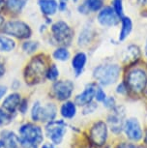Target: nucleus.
Returning a JSON list of instances; mask_svg holds the SVG:
<instances>
[{"instance_id":"f257e3e1","label":"nucleus","mask_w":147,"mask_h":148,"mask_svg":"<svg viewBox=\"0 0 147 148\" xmlns=\"http://www.w3.org/2000/svg\"><path fill=\"white\" fill-rule=\"evenodd\" d=\"M120 71L121 69L117 64H103L95 68L93 76L101 85L107 86L117 82Z\"/></svg>"},{"instance_id":"f03ea898","label":"nucleus","mask_w":147,"mask_h":148,"mask_svg":"<svg viewBox=\"0 0 147 148\" xmlns=\"http://www.w3.org/2000/svg\"><path fill=\"white\" fill-rule=\"evenodd\" d=\"M19 143L25 148H36L43 141V132L39 126L25 124L19 129Z\"/></svg>"},{"instance_id":"7ed1b4c3","label":"nucleus","mask_w":147,"mask_h":148,"mask_svg":"<svg viewBox=\"0 0 147 148\" xmlns=\"http://www.w3.org/2000/svg\"><path fill=\"white\" fill-rule=\"evenodd\" d=\"M147 84V75L140 68L133 69L127 75L126 85L130 90L135 93L143 91Z\"/></svg>"},{"instance_id":"20e7f679","label":"nucleus","mask_w":147,"mask_h":148,"mask_svg":"<svg viewBox=\"0 0 147 148\" xmlns=\"http://www.w3.org/2000/svg\"><path fill=\"white\" fill-rule=\"evenodd\" d=\"M56 116V108L53 104H46L42 107L39 102H36L32 108L31 117L34 121L51 122Z\"/></svg>"},{"instance_id":"39448f33","label":"nucleus","mask_w":147,"mask_h":148,"mask_svg":"<svg viewBox=\"0 0 147 148\" xmlns=\"http://www.w3.org/2000/svg\"><path fill=\"white\" fill-rule=\"evenodd\" d=\"M45 75H46V64L45 61L40 58H34L26 67L25 79L28 82H39Z\"/></svg>"},{"instance_id":"423d86ee","label":"nucleus","mask_w":147,"mask_h":148,"mask_svg":"<svg viewBox=\"0 0 147 148\" xmlns=\"http://www.w3.org/2000/svg\"><path fill=\"white\" fill-rule=\"evenodd\" d=\"M66 132H67V124L63 120L51 121L46 127V134L48 138L54 144H60L62 142Z\"/></svg>"},{"instance_id":"0eeeda50","label":"nucleus","mask_w":147,"mask_h":148,"mask_svg":"<svg viewBox=\"0 0 147 148\" xmlns=\"http://www.w3.org/2000/svg\"><path fill=\"white\" fill-rule=\"evenodd\" d=\"M51 31L55 41L60 45H69L73 38V31L64 21H57L52 25Z\"/></svg>"},{"instance_id":"6e6552de","label":"nucleus","mask_w":147,"mask_h":148,"mask_svg":"<svg viewBox=\"0 0 147 148\" xmlns=\"http://www.w3.org/2000/svg\"><path fill=\"white\" fill-rule=\"evenodd\" d=\"M3 31L19 39H26L31 36L30 27L24 22L18 21L7 22L3 27Z\"/></svg>"},{"instance_id":"1a4fd4ad","label":"nucleus","mask_w":147,"mask_h":148,"mask_svg":"<svg viewBox=\"0 0 147 148\" xmlns=\"http://www.w3.org/2000/svg\"><path fill=\"white\" fill-rule=\"evenodd\" d=\"M90 138L97 146H102L106 143L107 138V128L106 123L103 121L96 122L91 128Z\"/></svg>"},{"instance_id":"9d476101","label":"nucleus","mask_w":147,"mask_h":148,"mask_svg":"<svg viewBox=\"0 0 147 148\" xmlns=\"http://www.w3.org/2000/svg\"><path fill=\"white\" fill-rule=\"evenodd\" d=\"M119 19H120V18L116 15L113 8L109 6L102 8L98 15L99 23L105 27H111L117 25Z\"/></svg>"},{"instance_id":"9b49d317","label":"nucleus","mask_w":147,"mask_h":148,"mask_svg":"<svg viewBox=\"0 0 147 148\" xmlns=\"http://www.w3.org/2000/svg\"><path fill=\"white\" fill-rule=\"evenodd\" d=\"M53 94L59 101H65L72 96L74 84L70 80H59L53 84Z\"/></svg>"},{"instance_id":"f8f14e48","label":"nucleus","mask_w":147,"mask_h":148,"mask_svg":"<svg viewBox=\"0 0 147 148\" xmlns=\"http://www.w3.org/2000/svg\"><path fill=\"white\" fill-rule=\"evenodd\" d=\"M124 116L125 110L123 108H114L112 112L109 114L107 121L110 129L114 134H119L124 128Z\"/></svg>"},{"instance_id":"ddd939ff","label":"nucleus","mask_w":147,"mask_h":148,"mask_svg":"<svg viewBox=\"0 0 147 148\" xmlns=\"http://www.w3.org/2000/svg\"><path fill=\"white\" fill-rule=\"evenodd\" d=\"M124 131L126 136L132 140L137 141L142 138V131H141L140 125L135 118H130L125 122Z\"/></svg>"},{"instance_id":"4468645a","label":"nucleus","mask_w":147,"mask_h":148,"mask_svg":"<svg viewBox=\"0 0 147 148\" xmlns=\"http://www.w3.org/2000/svg\"><path fill=\"white\" fill-rule=\"evenodd\" d=\"M96 86L94 84H89L83 90L82 93L76 97V104L79 106H86L92 102L93 98L95 97Z\"/></svg>"},{"instance_id":"2eb2a0df","label":"nucleus","mask_w":147,"mask_h":148,"mask_svg":"<svg viewBox=\"0 0 147 148\" xmlns=\"http://www.w3.org/2000/svg\"><path fill=\"white\" fill-rule=\"evenodd\" d=\"M21 104V96L16 93L9 95L3 102V108L5 110H7L9 113H14L15 111L19 108Z\"/></svg>"},{"instance_id":"dca6fc26","label":"nucleus","mask_w":147,"mask_h":148,"mask_svg":"<svg viewBox=\"0 0 147 148\" xmlns=\"http://www.w3.org/2000/svg\"><path fill=\"white\" fill-rule=\"evenodd\" d=\"M2 147L3 148H18L19 143V138H18L13 132L5 131L2 133Z\"/></svg>"},{"instance_id":"f3484780","label":"nucleus","mask_w":147,"mask_h":148,"mask_svg":"<svg viewBox=\"0 0 147 148\" xmlns=\"http://www.w3.org/2000/svg\"><path fill=\"white\" fill-rule=\"evenodd\" d=\"M86 61H87V57L84 52H79V53H77L74 56L73 60H72V66H73L75 72H76L77 77L79 76L82 73L85 64H86Z\"/></svg>"},{"instance_id":"a211bd4d","label":"nucleus","mask_w":147,"mask_h":148,"mask_svg":"<svg viewBox=\"0 0 147 148\" xmlns=\"http://www.w3.org/2000/svg\"><path fill=\"white\" fill-rule=\"evenodd\" d=\"M132 29H133L132 19L128 18V16H123V18H121V29H120V32H119L118 40L124 41L125 39L130 35V33L132 32Z\"/></svg>"},{"instance_id":"6ab92c4d","label":"nucleus","mask_w":147,"mask_h":148,"mask_svg":"<svg viewBox=\"0 0 147 148\" xmlns=\"http://www.w3.org/2000/svg\"><path fill=\"white\" fill-rule=\"evenodd\" d=\"M140 56V51L139 47L135 45H131L125 49L123 58L125 62H134L137 59H138Z\"/></svg>"},{"instance_id":"aec40b11","label":"nucleus","mask_w":147,"mask_h":148,"mask_svg":"<svg viewBox=\"0 0 147 148\" xmlns=\"http://www.w3.org/2000/svg\"><path fill=\"white\" fill-rule=\"evenodd\" d=\"M39 5H40L42 13L46 16H51L55 14L58 7L55 0H40Z\"/></svg>"},{"instance_id":"412c9836","label":"nucleus","mask_w":147,"mask_h":148,"mask_svg":"<svg viewBox=\"0 0 147 148\" xmlns=\"http://www.w3.org/2000/svg\"><path fill=\"white\" fill-rule=\"evenodd\" d=\"M61 115H62L64 118L67 119H71L76 115L77 113V108H76V104L73 102H66L62 105L60 110Z\"/></svg>"},{"instance_id":"4be33fe9","label":"nucleus","mask_w":147,"mask_h":148,"mask_svg":"<svg viewBox=\"0 0 147 148\" xmlns=\"http://www.w3.org/2000/svg\"><path fill=\"white\" fill-rule=\"evenodd\" d=\"M15 47H16V43L14 40L8 37L0 36V51L2 52L11 51L15 49Z\"/></svg>"},{"instance_id":"5701e85b","label":"nucleus","mask_w":147,"mask_h":148,"mask_svg":"<svg viewBox=\"0 0 147 148\" xmlns=\"http://www.w3.org/2000/svg\"><path fill=\"white\" fill-rule=\"evenodd\" d=\"M27 2V0H8L7 5L8 8L14 13H19L23 8L24 7V5Z\"/></svg>"},{"instance_id":"b1692460","label":"nucleus","mask_w":147,"mask_h":148,"mask_svg":"<svg viewBox=\"0 0 147 148\" xmlns=\"http://www.w3.org/2000/svg\"><path fill=\"white\" fill-rule=\"evenodd\" d=\"M53 57L56 60L59 61H66L70 57V52H69L65 47H59L53 52Z\"/></svg>"},{"instance_id":"393cba45","label":"nucleus","mask_w":147,"mask_h":148,"mask_svg":"<svg viewBox=\"0 0 147 148\" xmlns=\"http://www.w3.org/2000/svg\"><path fill=\"white\" fill-rule=\"evenodd\" d=\"M105 0H86L85 4L88 7L89 11L92 12H97L100 11L103 7V3H104Z\"/></svg>"},{"instance_id":"a878e982","label":"nucleus","mask_w":147,"mask_h":148,"mask_svg":"<svg viewBox=\"0 0 147 148\" xmlns=\"http://www.w3.org/2000/svg\"><path fill=\"white\" fill-rule=\"evenodd\" d=\"M112 7L114 12L119 18L124 16V8H123V0H112Z\"/></svg>"},{"instance_id":"bb28decb","label":"nucleus","mask_w":147,"mask_h":148,"mask_svg":"<svg viewBox=\"0 0 147 148\" xmlns=\"http://www.w3.org/2000/svg\"><path fill=\"white\" fill-rule=\"evenodd\" d=\"M59 76V71H58L57 67L55 65H51L49 68L48 72H46V77L49 79L51 80H55Z\"/></svg>"},{"instance_id":"cd10ccee","label":"nucleus","mask_w":147,"mask_h":148,"mask_svg":"<svg viewBox=\"0 0 147 148\" xmlns=\"http://www.w3.org/2000/svg\"><path fill=\"white\" fill-rule=\"evenodd\" d=\"M12 121V117L8 112H5L0 108V126H4L7 125Z\"/></svg>"},{"instance_id":"c85d7f7f","label":"nucleus","mask_w":147,"mask_h":148,"mask_svg":"<svg viewBox=\"0 0 147 148\" xmlns=\"http://www.w3.org/2000/svg\"><path fill=\"white\" fill-rule=\"evenodd\" d=\"M23 51H25L28 53H31V52L35 51L38 47V43L36 42H26V43L23 44Z\"/></svg>"},{"instance_id":"c756f323","label":"nucleus","mask_w":147,"mask_h":148,"mask_svg":"<svg viewBox=\"0 0 147 148\" xmlns=\"http://www.w3.org/2000/svg\"><path fill=\"white\" fill-rule=\"evenodd\" d=\"M95 98L98 102H104L107 98L106 92H105L101 87L96 88V93H95Z\"/></svg>"},{"instance_id":"7c9ffc66","label":"nucleus","mask_w":147,"mask_h":148,"mask_svg":"<svg viewBox=\"0 0 147 148\" xmlns=\"http://www.w3.org/2000/svg\"><path fill=\"white\" fill-rule=\"evenodd\" d=\"M104 106L107 108H109V110H113L115 108V99L113 97H109L106 98V100L104 101Z\"/></svg>"},{"instance_id":"2f4dec72","label":"nucleus","mask_w":147,"mask_h":148,"mask_svg":"<svg viewBox=\"0 0 147 148\" xmlns=\"http://www.w3.org/2000/svg\"><path fill=\"white\" fill-rule=\"evenodd\" d=\"M97 108H98V106L91 102V103H89V104H87L86 106H84V110H83V112H84V114L92 113L95 111V110Z\"/></svg>"},{"instance_id":"473e14b6","label":"nucleus","mask_w":147,"mask_h":148,"mask_svg":"<svg viewBox=\"0 0 147 148\" xmlns=\"http://www.w3.org/2000/svg\"><path fill=\"white\" fill-rule=\"evenodd\" d=\"M127 90H128V87H127L126 83L122 82L117 86V90L116 91H117L118 94H125L127 92Z\"/></svg>"},{"instance_id":"72a5a7b5","label":"nucleus","mask_w":147,"mask_h":148,"mask_svg":"<svg viewBox=\"0 0 147 148\" xmlns=\"http://www.w3.org/2000/svg\"><path fill=\"white\" fill-rule=\"evenodd\" d=\"M116 148H135V146L131 143H126V142H122V143L118 144Z\"/></svg>"},{"instance_id":"f704fd0d","label":"nucleus","mask_w":147,"mask_h":148,"mask_svg":"<svg viewBox=\"0 0 147 148\" xmlns=\"http://www.w3.org/2000/svg\"><path fill=\"white\" fill-rule=\"evenodd\" d=\"M6 91H7V88L5 86H0V99L6 94Z\"/></svg>"},{"instance_id":"c9c22d12","label":"nucleus","mask_w":147,"mask_h":148,"mask_svg":"<svg viewBox=\"0 0 147 148\" xmlns=\"http://www.w3.org/2000/svg\"><path fill=\"white\" fill-rule=\"evenodd\" d=\"M5 73V68H4V65L0 62V77H2Z\"/></svg>"},{"instance_id":"e433bc0d","label":"nucleus","mask_w":147,"mask_h":148,"mask_svg":"<svg viewBox=\"0 0 147 148\" xmlns=\"http://www.w3.org/2000/svg\"><path fill=\"white\" fill-rule=\"evenodd\" d=\"M42 148H56L54 146L53 144H51V143H46V144H43Z\"/></svg>"},{"instance_id":"4c0bfd02","label":"nucleus","mask_w":147,"mask_h":148,"mask_svg":"<svg viewBox=\"0 0 147 148\" xmlns=\"http://www.w3.org/2000/svg\"><path fill=\"white\" fill-rule=\"evenodd\" d=\"M4 4H5L4 0H0V12H1L2 9L4 8Z\"/></svg>"},{"instance_id":"58836bf2","label":"nucleus","mask_w":147,"mask_h":148,"mask_svg":"<svg viewBox=\"0 0 147 148\" xmlns=\"http://www.w3.org/2000/svg\"><path fill=\"white\" fill-rule=\"evenodd\" d=\"M3 21H4V18H2V16H0V26L2 25V23H3Z\"/></svg>"},{"instance_id":"ea45409f","label":"nucleus","mask_w":147,"mask_h":148,"mask_svg":"<svg viewBox=\"0 0 147 148\" xmlns=\"http://www.w3.org/2000/svg\"><path fill=\"white\" fill-rule=\"evenodd\" d=\"M144 90H145V96L147 97V84L145 86V88H144Z\"/></svg>"},{"instance_id":"a19ab883","label":"nucleus","mask_w":147,"mask_h":148,"mask_svg":"<svg viewBox=\"0 0 147 148\" xmlns=\"http://www.w3.org/2000/svg\"><path fill=\"white\" fill-rule=\"evenodd\" d=\"M144 141H145V143L147 144V133H146V135H145V138H144Z\"/></svg>"},{"instance_id":"79ce46f5","label":"nucleus","mask_w":147,"mask_h":148,"mask_svg":"<svg viewBox=\"0 0 147 148\" xmlns=\"http://www.w3.org/2000/svg\"><path fill=\"white\" fill-rule=\"evenodd\" d=\"M145 54H146V56H147V43H146V46H145Z\"/></svg>"},{"instance_id":"37998d69","label":"nucleus","mask_w":147,"mask_h":148,"mask_svg":"<svg viewBox=\"0 0 147 148\" xmlns=\"http://www.w3.org/2000/svg\"><path fill=\"white\" fill-rule=\"evenodd\" d=\"M137 148H145V147H143V146H140V147H137Z\"/></svg>"},{"instance_id":"c03bdc74","label":"nucleus","mask_w":147,"mask_h":148,"mask_svg":"<svg viewBox=\"0 0 147 148\" xmlns=\"http://www.w3.org/2000/svg\"><path fill=\"white\" fill-rule=\"evenodd\" d=\"M75 1H77V0H75Z\"/></svg>"}]
</instances>
